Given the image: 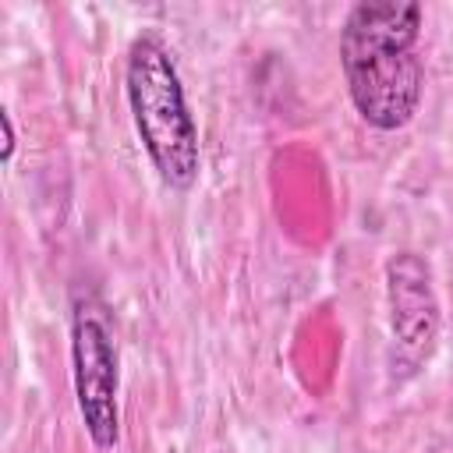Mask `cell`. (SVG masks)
Returning a JSON list of instances; mask_svg holds the SVG:
<instances>
[{
  "mask_svg": "<svg viewBox=\"0 0 453 453\" xmlns=\"http://www.w3.org/2000/svg\"><path fill=\"white\" fill-rule=\"evenodd\" d=\"M421 7L411 0L354 4L340 28V67L354 110L379 131L411 124L425 88L418 57Z\"/></svg>",
  "mask_w": 453,
  "mask_h": 453,
  "instance_id": "1",
  "label": "cell"
},
{
  "mask_svg": "<svg viewBox=\"0 0 453 453\" xmlns=\"http://www.w3.org/2000/svg\"><path fill=\"white\" fill-rule=\"evenodd\" d=\"M124 88H127L134 131L159 180L173 191H188L198 180V166H202L198 127L188 110L177 64L156 35L145 32L131 42L127 67H124Z\"/></svg>",
  "mask_w": 453,
  "mask_h": 453,
  "instance_id": "2",
  "label": "cell"
},
{
  "mask_svg": "<svg viewBox=\"0 0 453 453\" xmlns=\"http://www.w3.org/2000/svg\"><path fill=\"white\" fill-rule=\"evenodd\" d=\"M71 379L92 446L113 449L120 439V354L110 311L92 294L78 297L71 308Z\"/></svg>",
  "mask_w": 453,
  "mask_h": 453,
  "instance_id": "3",
  "label": "cell"
},
{
  "mask_svg": "<svg viewBox=\"0 0 453 453\" xmlns=\"http://www.w3.org/2000/svg\"><path fill=\"white\" fill-rule=\"evenodd\" d=\"M386 304H389L393 340L411 357H425L435 347L442 308H439L432 265L421 255L400 251L386 262Z\"/></svg>",
  "mask_w": 453,
  "mask_h": 453,
  "instance_id": "4",
  "label": "cell"
},
{
  "mask_svg": "<svg viewBox=\"0 0 453 453\" xmlns=\"http://www.w3.org/2000/svg\"><path fill=\"white\" fill-rule=\"evenodd\" d=\"M0 124H4V163H11V156H14V124H11V110H0Z\"/></svg>",
  "mask_w": 453,
  "mask_h": 453,
  "instance_id": "5",
  "label": "cell"
}]
</instances>
